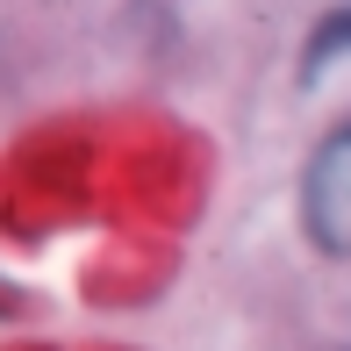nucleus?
<instances>
[{"label":"nucleus","mask_w":351,"mask_h":351,"mask_svg":"<svg viewBox=\"0 0 351 351\" xmlns=\"http://www.w3.org/2000/svg\"><path fill=\"white\" fill-rule=\"evenodd\" d=\"M301 222L330 258H351V122L315 143L308 180H301Z\"/></svg>","instance_id":"1"}]
</instances>
